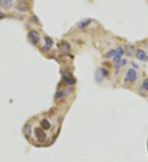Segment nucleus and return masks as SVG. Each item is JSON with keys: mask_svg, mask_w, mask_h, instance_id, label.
Instances as JSON below:
<instances>
[{"mask_svg": "<svg viewBox=\"0 0 148 162\" xmlns=\"http://www.w3.org/2000/svg\"><path fill=\"white\" fill-rule=\"evenodd\" d=\"M143 88H144V89H146V90H148V79H146L145 80L143 81Z\"/></svg>", "mask_w": 148, "mask_h": 162, "instance_id": "dca6fc26", "label": "nucleus"}, {"mask_svg": "<svg viewBox=\"0 0 148 162\" xmlns=\"http://www.w3.org/2000/svg\"><path fill=\"white\" fill-rule=\"evenodd\" d=\"M123 55V49L121 47H119L117 49V52H116V55L113 57L114 59V62H115V70H116V72H118L119 68H120L121 64H122V57Z\"/></svg>", "mask_w": 148, "mask_h": 162, "instance_id": "f257e3e1", "label": "nucleus"}, {"mask_svg": "<svg viewBox=\"0 0 148 162\" xmlns=\"http://www.w3.org/2000/svg\"><path fill=\"white\" fill-rule=\"evenodd\" d=\"M16 9L17 11H27V10H29V3L27 0H20L17 2V4H16Z\"/></svg>", "mask_w": 148, "mask_h": 162, "instance_id": "20e7f679", "label": "nucleus"}, {"mask_svg": "<svg viewBox=\"0 0 148 162\" xmlns=\"http://www.w3.org/2000/svg\"><path fill=\"white\" fill-rule=\"evenodd\" d=\"M61 49H62V51H63V52H68L69 50H70V45H69V43H67L65 41H63L62 43H61Z\"/></svg>", "mask_w": 148, "mask_h": 162, "instance_id": "4468645a", "label": "nucleus"}, {"mask_svg": "<svg viewBox=\"0 0 148 162\" xmlns=\"http://www.w3.org/2000/svg\"><path fill=\"white\" fill-rule=\"evenodd\" d=\"M35 135L36 139L40 142H44L47 139V135H46L45 132L41 128L37 127V128L35 129Z\"/></svg>", "mask_w": 148, "mask_h": 162, "instance_id": "f03ea898", "label": "nucleus"}, {"mask_svg": "<svg viewBox=\"0 0 148 162\" xmlns=\"http://www.w3.org/2000/svg\"><path fill=\"white\" fill-rule=\"evenodd\" d=\"M52 45H53L52 39L49 38V37H45L44 38V47H43V49H44V51H49V49H51Z\"/></svg>", "mask_w": 148, "mask_h": 162, "instance_id": "1a4fd4ad", "label": "nucleus"}, {"mask_svg": "<svg viewBox=\"0 0 148 162\" xmlns=\"http://www.w3.org/2000/svg\"><path fill=\"white\" fill-rule=\"evenodd\" d=\"M13 5V1L12 0H0V6L2 8L8 10L10 9Z\"/></svg>", "mask_w": 148, "mask_h": 162, "instance_id": "0eeeda50", "label": "nucleus"}, {"mask_svg": "<svg viewBox=\"0 0 148 162\" xmlns=\"http://www.w3.org/2000/svg\"><path fill=\"white\" fill-rule=\"evenodd\" d=\"M23 134H25V136L27 138H29L31 136V126L30 124H27L24 126L23 128Z\"/></svg>", "mask_w": 148, "mask_h": 162, "instance_id": "9d476101", "label": "nucleus"}, {"mask_svg": "<svg viewBox=\"0 0 148 162\" xmlns=\"http://www.w3.org/2000/svg\"><path fill=\"white\" fill-rule=\"evenodd\" d=\"M107 74H108V72L104 70V69H103V68L99 69V70H97L96 74H95V80H96V81H98V82H101V81L103 80L104 76H106Z\"/></svg>", "mask_w": 148, "mask_h": 162, "instance_id": "423d86ee", "label": "nucleus"}, {"mask_svg": "<svg viewBox=\"0 0 148 162\" xmlns=\"http://www.w3.org/2000/svg\"><path fill=\"white\" fill-rule=\"evenodd\" d=\"M40 125H41V127H42V129H44V130H49L50 128H51V124H50V122H49L48 119H43V120H41V122H40Z\"/></svg>", "mask_w": 148, "mask_h": 162, "instance_id": "f8f14e48", "label": "nucleus"}, {"mask_svg": "<svg viewBox=\"0 0 148 162\" xmlns=\"http://www.w3.org/2000/svg\"><path fill=\"white\" fill-rule=\"evenodd\" d=\"M137 71L132 68H130L127 71L124 80H125V82H134L137 80Z\"/></svg>", "mask_w": 148, "mask_h": 162, "instance_id": "7ed1b4c3", "label": "nucleus"}, {"mask_svg": "<svg viewBox=\"0 0 148 162\" xmlns=\"http://www.w3.org/2000/svg\"><path fill=\"white\" fill-rule=\"evenodd\" d=\"M136 57L139 61H146L148 59V57L146 52L143 50V49H139L137 50V53H136Z\"/></svg>", "mask_w": 148, "mask_h": 162, "instance_id": "6e6552de", "label": "nucleus"}, {"mask_svg": "<svg viewBox=\"0 0 148 162\" xmlns=\"http://www.w3.org/2000/svg\"><path fill=\"white\" fill-rule=\"evenodd\" d=\"M28 38L34 44H37L40 42V36L37 31L35 30H31L28 33Z\"/></svg>", "mask_w": 148, "mask_h": 162, "instance_id": "39448f33", "label": "nucleus"}, {"mask_svg": "<svg viewBox=\"0 0 148 162\" xmlns=\"http://www.w3.org/2000/svg\"><path fill=\"white\" fill-rule=\"evenodd\" d=\"M116 52H117V49H112L111 51H110L108 53L106 54V57H107V58H112V57H114L115 55H116Z\"/></svg>", "mask_w": 148, "mask_h": 162, "instance_id": "2eb2a0df", "label": "nucleus"}, {"mask_svg": "<svg viewBox=\"0 0 148 162\" xmlns=\"http://www.w3.org/2000/svg\"><path fill=\"white\" fill-rule=\"evenodd\" d=\"M63 81L65 82L66 84H70V85H72V84H74L76 83L75 79H74V78H72V76H64V77H63Z\"/></svg>", "mask_w": 148, "mask_h": 162, "instance_id": "ddd939ff", "label": "nucleus"}, {"mask_svg": "<svg viewBox=\"0 0 148 162\" xmlns=\"http://www.w3.org/2000/svg\"><path fill=\"white\" fill-rule=\"evenodd\" d=\"M91 22V19H87V20H84V21L78 22L77 26L79 29H83V28H85L87 26H88Z\"/></svg>", "mask_w": 148, "mask_h": 162, "instance_id": "9b49d317", "label": "nucleus"}]
</instances>
